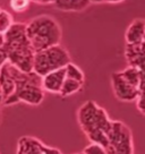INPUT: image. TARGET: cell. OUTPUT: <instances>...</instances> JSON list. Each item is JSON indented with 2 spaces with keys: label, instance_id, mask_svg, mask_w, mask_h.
I'll list each match as a JSON object with an SVG mask.
<instances>
[{
  "label": "cell",
  "instance_id": "6da1fadb",
  "mask_svg": "<svg viewBox=\"0 0 145 154\" xmlns=\"http://www.w3.org/2000/svg\"><path fill=\"white\" fill-rule=\"evenodd\" d=\"M77 121L91 143H97L106 149L108 147V134L112 126V120L102 106L92 100L84 102L77 110Z\"/></svg>",
  "mask_w": 145,
  "mask_h": 154
},
{
  "label": "cell",
  "instance_id": "7a4b0ae2",
  "mask_svg": "<svg viewBox=\"0 0 145 154\" xmlns=\"http://www.w3.org/2000/svg\"><path fill=\"white\" fill-rule=\"evenodd\" d=\"M4 36L5 43L2 48L7 54L8 61L25 72H33L34 57L36 52L33 50L26 35V24L14 23Z\"/></svg>",
  "mask_w": 145,
  "mask_h": 154
},
{
  "label": "cell",
  "instance_id": "3957f363",
  "mask_svg": "<svg viewBox=\"0 0 145 154\" xmlns=\"http://www.w3.org/2000/svg\"><path fill=\"white\" fill-rule=\"evenodd\" d=\"M26 35L35 52L60 44L63 31L57 19L50 15H39L26 24Z\"/></svg>",
  "mask_w": 145,
  "mask_h": 154
},
{
  "label": "cell",
  "instance_id": "277c9868",
  "mask_svg": "<svg viewBox=\"0 0 145 154\" xmlns=\"http://www.w3.org/2000/svg\"><path fill=\"white\" fill-rule=\"evenodd\" d=\"M69 63H72V58L67 49L57 44L35 53L33 72L43 77L49 72L65 68Z\"/></svg>",
  "mask_w": 145,
  "mask_h": 154
},
{
  "label": "cell",
  "instance_id": "5b68a950",
  "mask_svg": "<svg viewBox=\"0 0 145 154\" xmlns=\"http://www.w3.org/2000/svg\"><path fill=\"white\" fill-rule=\"evenodd\" d=\"M108 137V154H134L133 134L128 126H126L124 122L112 120V126L109 130Z\"/></svg>",
  "mask_w": 145,
  "mask_h": 154
},
{
  "label": "cell",
  "instance_id": "8992f818",
  "mask_svg": "<svg viewBox=\"0 0 145 154\" xmlns=\"http://www.w3.org/2000/svg\"><path fill=\"white\" fill-rule=\"evenodd\" d=\"M111 85L113 94L119 101L133 102L137 101L140 95L138 87L131 85L120 75L119 72H113L111 75Z\"/></svg>",
  "mask_w": 145,
  "mask_h": 154
},
{
  "label": "cell",
  "instance_id": "52a82bcc",
  "mask_svg": "<svg viewBox=\"0 0 145 154\" xmlns=\"http://www.w3.org/2000/svg\"><path fill=\"white\" fill-rule=\"evenodd\" d=\"M67 78L66 75V67L57 69L54 72H51L42 77V88L44 92L52 93V94H59L65 81Z\"/></svg>",
  "mask_w": 145,
  "mask_h": 154
},
{
  "label": "cell",
  "instance_id": "ba28073f",
  "mask_svg": "<svg viewBox=\"0 0 145 154\" xmlns=\"http://www.w3.org/2000/svg\"><path fill=\"white\" fill-rule=\"evenodd\" d=\"M43 145L39 138L33 136H22L17 140L16 154H44Z\"/></svg>",
  "mask_w": 145,
  "mask_h": 154
},
{
  "label": "cell",
  "instance_id": "9c48e42d",
  "mask_svg": "<svg viewBox=\"0 0 145 154\" xmlns=\"http://www.w3.org/2000/svg\"><path fill=\"white\" fill-rule=\"evenodd\" d=\"M125 40L127 44H140L145 40V20L135 19L131 22L125 33Z\"/></svg>",
  "mask_w": 145,
  "mask_h": 154
},
{
  "label": "cell",
  "instance_id": "30bf717a",
  "mask_svg": "<svg viewBox=\"0 0 145 154\" xmlns=\"http://www.w3.org/2000/svg\"><path fill=\"white\" fill-rule=\"evenodd\" d=\"M91 0H56L54 7L63 11H81L87 8Z\"/></svg>",
  "mask_w": 145,
  "mask_h": 154
},
{
  "label": "cell",
  "instance_id": "8fae6325",
  "mask_svg": "<svg viewBox=\"0 0 145 154\" xmlns=\"http://www.w3.org/2000/svg\"><path fill=\"white\" fill-rule=\"evenodd\" d=\"M119 72H120L121 76L124 77L129 84L140 88V79H142V72H140V70L138 68L128 65V67H126L124 70H121Z\"/></svg>",
  "mask_w": 145,
  "mask_h": 154
},
{
  "label": "cell",
  "instance_id": "7c38bea8",
  "mask_svg": "<svg viewBox=\"0 0 145 154\" xmlns=\"http://www.w3.org/2000/svg\"><path fill=\"white\" fill-rule=\"evenodd\" d=\"M83 85H84V83H81L75 79H70V78H66L59 95L61 97H68L72 94H76L83 88Z\"/></svg>",
  "mask_w": 145,
  "mask_h": 154
},
{
  "label": "cell",
  "instance_id": "4fadbf2b",
  "mask_svg": "<svg viewBox=\"0 0 145 154\" xmlns=\"http://www.w3.org/2000/svg\"><path fill=\"white\" fill-rule=\"evenodd\" d=\"M13 25H14L13 15L6 9L0 8V34L5 35Z\"/></svg>",
  "mask_w": 145,
  "mask_h": 154
},
{
  "label": "cell",
  "instance_id": "5bb4252c",
  "mask_svg": "<svg viewBox=\"0 0 145 154\" xmlns=\"http://www.w3.org/2000/svg\"><path fill=\"white\" fill-rule=\"evenodd\" d=\"M66 75H67V78H70V79H75V81H78L81 83L85 82V74H84V72L72 61L66 66Z\"/></svg>",
  "mask_w": 145,
  "mask_h": 154
},
{
  "label": "cell",
  "instance_id": "9a60e30c",
  "mask_svg": "<svg viewBox=\"0 0 145 154\" xmlns=\"http://www.w3.org/2000/svg\"><path fill=\"white\" fill-rule=\"evenodd\" d=\"M31 0H9V7L15 13H24L29 9Z\"/></svg>",
  "mask_w": 145,
  "mask_h": 154
},
{
  "label": "cell",
  "instance_id": "2e32d148",
  "mask_svg": "<svg viewBox=\"0 0 145 154\" xmlns=\"http://www.w3.org/2000/svg\"><path fill=\"white\" fill-rule=\"evenodd\" d=\"M84 154H108L106 149L101 144L97 143H90V144L85 146V149H83Z\"/></svg>",
  "mask_w": 145,
  "mask_h": 154
},
{
  "label": "cell",
  "instance_id": "e0dca14e",
  "mask_svg": "<svg viewBox=\"0 0 145 154\" xmlns=\"http://www.w3.org/2000/svg\"><path fill=\"white\" fill-rule=\"evenodd\" d=\"M129 66H134V67L138 68L140 70V72H144L145 74V53H143L137 59H135Z\"/></svg>",
  "mask_w": 145,
  "mask_h": 154
},
{
  "label": "cell",
  "instance_id": "ac0fdd59",
  "mask_svg": "<svg viewBox=\"0 0 145 154\" xmlns=\"http://www.w3.org/2000/svg\"><path fill=\"white\" fill-rule=\"evenodd\" d=\"M43 152L44 154H63L61 151L57 147H53V146H49V145H43Z\"/></svg>",
  "mask_w": 145,
  "mask_h": 154
},
{
  "label": "cell",
  "instance_id": "d6986e66",
  "mask_svg": "<svg viewBox=\"0 0 145 154\" xmlns=\"http://www.w3.org/2000/svg\"><path fill=\"white\" fill-rule=\"evenodd\" d=\"M136 102H137V109L143 115H145V94H140Z\"/></svg>",
  "mask_w": 145,
  "mask_h": 154
},
{
  "label": "cell",
  "instance_id": "ffe728a7",
  "mask_svg": "<svg viewBox=\"0 0 145 154\" xmlns=\"http://www.w3.org/2000/svg\"><path fill=\"white\" fill-rule=\"evenodd\" d=\"M7 61H8V59H7V54H6L5 50H4V48H0V69Z\"/></svg>",
  "mask_w": 145,
  "mask_h": 154
},
{
  "label": "cell",
  "instance_id": "44dd1931",
  "mask_svg": "<svg viewBox=\"0 0 145 154\" xmlns=\"http://www.w3.org/2000/svg\"><path fill=\"white\" fill-rule=\"evenodd\" d=\"M31 1L40 5H51V4H54L56 0H31Z\"/></svg>",
  "mask_w": 145,
  "mask_h": 154
},
{
  "label": "cell",
  "instance_id": "7402d4cb",
  "mask_svg": "<svg viewBox=\"0 0 145 154\" xmlns=\"http://www.w3.org/2000/svg\"><path fill=\"white\" fill-rule=\"evenodd\" d=\"M140 94H145V74L144 72H142V79H140Z\"/></svg>",
  "mask_w": 145,
  "mask_h": 154
},
{
  "label": "cell",
  "instance_id": "603a6c76",
  "mask_svg": "<svg viewBox=\"0 0 145 154\" xmlns=\"http://www.w3.org/2000/svg\"><path fill=\"white\" fill-rule=\"evenodd\" d=\"M5 104V94H4V90L1 86V83H0V108L4 106Z\"/></svg>",
  "mask_w": 145,
  "mask_h": 154
},
{
  "label": "cell",
  "instance_id": "cb8c5ba5",
  "mask_svg": "<svg viewBox=\"0 0 145 154\" xmlns=\"http://www.w3.org/2000/svg\"><path fill=\"white\" fill-rule=\"evenodd\" d=\"M125 0H106V2H110V4H119V2H124Z\"/></svg>",
  "mask_w": 145,
  "mask_h": 154
},
{
  "label": "cell",
  "instance_id": "d4e9b609",
  "mask_svg": "<svg viewBox=\"0 0 145 154\" xmlns=\"http://www.w3.org/2000/svg\"><path fill=\"white\" fill-rule=\"evenodd\" d=\"M106 0H91V2H103Z\"/></svg>",
  "mask_w": 145,
  "mask_h": 154
},
{
  "label": "cell",
  "instance_id": "484cf974",
  "mask_svg": "<svg viewBox=\"0 0 145 154\" xmlns=\"http://www.w3.org/2000/svg\"><path fill=\"white\" fill-rule=\"evenodd\" d=\"M143 48H144V51H145V40H144V42H143Z\"/></svg>",
  "mask_w": 145,
  "mask_h": 154
},
{
  "label": "cell",
  "instance_id": "4316f807",
  "mask_svg": "<svg viewBox=\"0 0 145 154\" xmlns=\"http://www.w3.org/2000/svg\"><path fill=\"white\" fill-rule=\"evenodd\" d=\"M0 122H1V111H0Z\"/></svg>",
  "mask_w": 145,
  "mask_h": 154
},
{
  "label": "cell",
  "instance_id": "83f0119b",
  "mask_svg": "<svg viewBox=\"0 0 145 154\" xmlns=\"http://www.w3.org/2000/svg\"><path fill=\"white\" fill-rule=\"evenodd\" d=\"M74 154H84L83 152H79V153H74Z\"/></svg>",
  "mask_w": 145,
  "mask_h": 154
}]
</instances>
